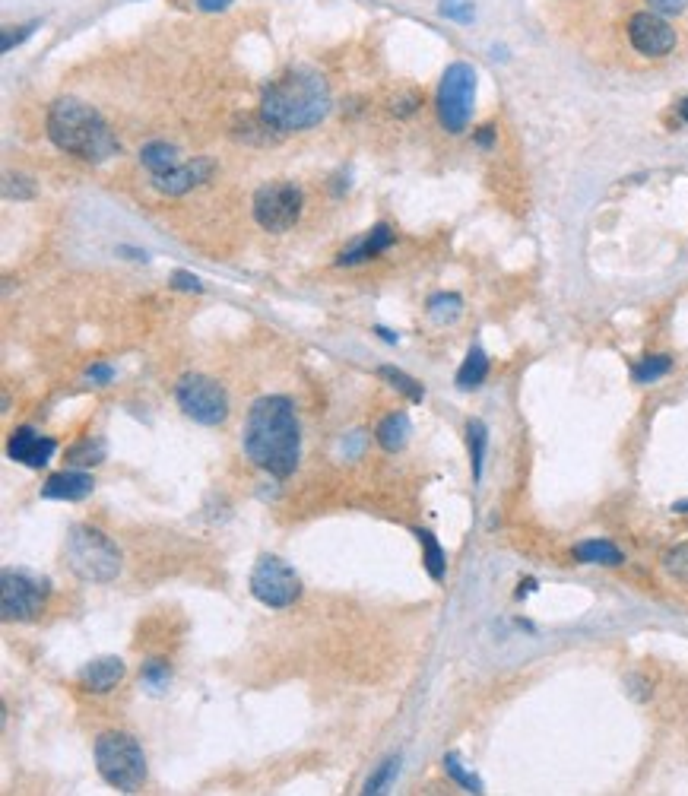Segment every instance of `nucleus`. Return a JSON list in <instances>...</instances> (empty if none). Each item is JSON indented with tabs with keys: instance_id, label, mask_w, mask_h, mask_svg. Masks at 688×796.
I'll return each mask as SVG.
<instances>
[{
	"instance_id": "nucleus-1",
	"label": "nucleus",
	"mask_w": 688,
	"mask_h": 796,
	"mask_svg": "<svg viewBox=\"0 0 688 796\" xmlns=\"http://www.w3.org/2000/svg\"><path fill=\"white\" fill-rule=\"evenodd\" d=\"M241 448L254 467L273 476H289L302 454V432L289 397H260L245 419Z\"/></svg>"
},
{
	"instance_id": "nucleus-2",
	"label": "nucleus",
	"mask_w": 688,
	"mask_h": 796,
	"mask_svg": "<svg viewBox=\"0 0 688 796\" xmlns=\"http://www.w3.org/2000/svg\"><path fill=\"white\" fill-rule=\"evenodd\" d=\"M330 111V86L318 70L292 67L280 80H273L260 99V118L273 131L292 134L321 124Z\"/></svg>"
},
{
	"instance_id": "nucleus-3",
	"label": "nucleus",
	"mask_w": 688,
	"mask_h": 796,
	"mask_svg": "<svg viewBox=\"0 0 688 796\" xmlns=\"http://www.w3.org/2000/svg\"><path fill=\"white\" fill-rule=\"evenodd\" d=\"M48 137L58 150L80 156L83 162H108L121 153L118 137L96 108L80 99H58L48 111Z\"/></svg>"
},
{
	"instance_id": "nucleus-4",
	"label": "nucleus",
	"mask_w": 688,
	"mask_h": 796,
	"mask_svg": "<svg viewBox=\"0 0 688 796\" xmlns=\"http://www.w3.org/2000/svg\"><path fill=\"white\" fill-rule=\"evenodd\" d=\"M64 559L73 575L86 584H108L121 571V549L102 530L86 524L70 527L64 543Z\"/></svg>"
},
{
	"instance_id": "nucleus-5",
	"label": "nucleus",
	"mask_w": 688,
	"mask_h": 796,
	"mask_svg": "<svg viewBox=\"0 0 688 796\" xmlns=\"http://www.w3.org/2000/svg\"><path fill=\"white\" fill-rule=\"evenodd\" d=\"M96 765L102 781L121 793H137L146 784L143 746L127 733H102L96 739Z\"/></svg>"
},
{
	"instance_id": "nucleus-6",
	"label": "nucleus",
	"mask_w": 688,
	"mask_h": 796,
	"mask_svg": "<svg viewBox=\"0 0 688 796\" xmlns=\"http://www.w3.org/2000/svg\"><path fill=\"white\" fill-rule=\"evenodd\" d=\"M476 102V70L470 64H451L438 86V121L448 134L467 131Z\"/></svg>"
},
{
	"instance_id": "nucleus-7",
	"label": "nucleus",
	"mask_w": 688,
	"mask_h": 796,
	"mask_svg": "<svg viewBox=\"0 0 688 796\" xmlns=\"http://www.w3.org/2000/svg\"><path fill=\"white\" fill-rule=\"evenodd\" d=\"M175 397L184 416L200 425H222L229 416L226 391H222V384H216L207 375H184L175 387Z\"/></svg>"
},
{
	"instance_id": "nucleus-8",
	"label": "nucleus",
	"mask_w": 688,
	"mask_h": 796,
	"mask_svg": "<svg viewBox=\"0 0 688 796\" xmlns=\"http://www.w3.org/2000/svg\"><path fill=\"white\" fill-rule=\"evenodd\" d=\"M251 594L270 609H286L302 597V581L283 559L260 555L251 571Z\"/></svg>"
},
{
	"instance_id": "nucleus-9",
	"label": "nucleus",
	"mask_w": 688,
	"mask_h": 796,
	"mask_svg": "<svg viewBox=\"0 0 688 796\" xmlns=\"http://www.w3.org/2000/svg\"><path fill=\"white\" fill-rule=\"evenodd\" d=\"M302 216V191L289 181H270L254 194V219L267 232H289Z\"/></svg>"
},
{
	"instance_id": "nucleus-10",
	"label": "nucleus",
	"mask_w": 688,
	"mask_h": 796,
	"mask_svg": "<svg viewBox=\"0 0 688 796\" xmlns=\"http://www.w3.org/2000/svg\"><path fill=\"white\" fill-rule=\"evenodd\" d=\"M48 597V587L42 581H35L23 571H4V619L7 622H29L42 613Z\"/></svg>"
},
{
	"instance_id": "nucleus-11",
	"label": "nucleus",
	"mask_w": 688,
	"mask_h": 796,
	"mask_svg": "<svg viewBox=\"0 0 688 796\" xmlns=\"http://www.w3.org/2000/svg\"><path fill=\"white\" fill-rule=\"evenodd\" d=\"M628 42L647 58H663L676 48V29L660 13H635L628 20Z\"/></svg>"
},
{
	"instance_id": "nucleus-12",
	"label": "nucleus",
	"mask_w": 688,
	"mask_h": 796,
	"mask_svg": "<svg viewBox=\"0 0 688 796\" xmlns=\"http://www.w3.org/2000/svg\"><path fill=\"white\" fill-rule=\"evenodd\" d=\"M216 172V165L213 159L207 156H197L191 162H181L178 169L172 172H165V175H156L153 184H156V191L162 194H169V197H181V194H188L194 188H200V184H207Z\"/></svg>"
},
{
	"instance_id": "nucleus-13",
	"label": "nucleus",
	"mask_w": 688,
	"mask_h": 796,
	"mask_svg": "<svg viewBox=\"0 0 688 796\" xmlns=\"http://www.w3.org/2000/svg\"><path fill=\"white\" fill-rule=\"evenodd\" d=\"M54 451H58L54 438L35 432L32 425H23V429H16L10 435V441H7V457L16 460V464H23V467H45Z\"/></svg>"
},
{
	"instance_id": "nucleus-14",
	"label": "nucleus",
	"mask_w": 688,
	"mask_h": 796,
	"mask_svg": "<svg viewBox=\"0 0 688 796\" xmlns=\"http://www.w3.org/2000/svg\"><path fill=\"white\" fill-rule=\"evenodd\" d=\"M92 489H96V479L89 473H77V470H64L48 476V483L42 486V498H58V502H80Z\"/></svg>"
},
{
	"instance_id": "nucleus-15",
	"label": "nucleus",
	"mask_w": 688,
	"mask_h": 796,
	"mask_svg": "<svg viewBox=\"0 0 688 796\" xmlns=\"http://www.w3.org/2000/svg\"><path fill=\"white\" fill-rule=\"evenodd\" d=\"M124 679V660L121 657H99L80 670V682L86 692H111Z\"/></svg>"
},
{
	"instance_id": "nucleus-16",
	"label": "nucleus",
	"mask_w": 688,
	"mask_h": 796,
	"mask_svg": "<svg viewBox=\"0 0 688 796\" xmlns=\"http://www.w3.org/2000/svg\"><path fill=\"white\" fill-rule=\"evenodd\" d=\"M390 245H394V232H390V226H384V222H378V226L371 229L365 238H359L356 245H352L349 251H343V254L337 257V264H340V267H352V264L371 261V257H378V254L387 251Z\"/></svg>"
},
{
	"instance_id": "nucleus-17",
	"label": "nucleus",
	"mask_w": 688,
	"mask_h": 796,
	"mask_svg": "<svg viewBox=\"0 0 688 796\" xmlns=\"http://www.w3.org/2000/svg\"><path fill=\"white\" fill-rule=\"evenodd\" d=\"M409 435H413V425H409V416L406 413H390L381 425H378V444L384 451H403Z\"/></svg>"
},
{
	"instance_id": "nucleus-18",
	"label": "nucleus",
	"mask_w": 688,
	"mask_h": 796,
	"mask_svg": "<svg viewBox=\"0 0 688 796\" xmlns=\"http://www.w3.org/2000/svg\"><path fill=\"white\" fill-rule=\"evenodd\" d=\"M140 162L153 172V178H156V175H165V172H172V169H178V165H181L175 146H172V143H162V140L146 143L143 150H140Z\"/></svg>"
},
{
	"instance_id": "nucleus-19",
	"label": "nucleus",
	"mask_w": 688,
	"mask_h": 796,
	"mask_svg": "<svg viewBox=\"0 0 688 796\" xmlns=\"http://www.w3.org/2000/svg\"><path fill=\"white\" fill-rule=\"evenodd\" d=\"M486 375H489V356L482 353L479 346H473L467 353V359H463L460 372H457V387H460V391H473V387H479L482 381H486Z\"/></svg>"
},
{
	"instance_id": "nucleus-20",
	"label": "nucleus",
	"mask_w": 688,
	"mask_h": 796,
	"mask_svg": "<svg viewBox=\"0 0 688 796\" xmlns=\"http://www.w3.org/2000/svg\"><path fill=\"white\" fill-rule=\"evenodd\" d=\"M574 555L584 565H622V552L606 540H587L581 546H574Z\"/></svg>"
},
{
	"instance_id": "nucleus-21",
	"label": "nucleus",
	"mask_w": 688,
	"mask_h": 796,
	"mask_svg": "<svg viewBox=\"0 0 688 796\" xmlns=\"http://www.w3.org/2000/svg\"><path fill=\"white\" fill-rule=\"evenodd\" d=\"M422 543V552H425V571L432 575V581H444V568H448V559H444V549L438 546V540L429 533V530H413Z\"/></svg>"
},
{
	"instance_id": "nucleus-22",
	"label": "nucleus",
	"mask_w": 688,
	"mask_h": 796,
	"mask_svg": "<svg viewBox=\"0 0 688 796\" xmlns=\"http://www.w3.org/2000/svg\"><path fill=\"white\" fill-rule=\"evenodd\" d=\"M467 441H470V457H473V476L482 479V464H486V448H489V429H486V422L470 419V425H467Z\"/></svg>"
},
{
	"instance_id": "nucleus-23",
	"label": "nucleus",
	"mask_w": 688,
	"mask_h": 796,
	"mask_svg": "<svg viewBox=\"0 0 688 796\" xmlns=\"http://www.w3.org/2000/svg\"><path fill=\"white\" fill-rule=\"evenodd\" d=\"M460 311H463V302L454 292H438L429 299V318L435 324H454L460 318Z\"/></svg>"
},
{
	"instance_id": "nucleus-24",
	"label": "nucleus",
	"mask_w": 688,
	"mask_h": 796,
	"mask_svg": "<svg viewBox=\"0 0 688 796\" xmlns=\"http://www.w3.org/2000/svg\"><path fill=\"white\" fill-rule=\"evenodd\" d=\"M669 368H673V359H669V356H647V359H641L635 368H631V375H635L638 384H650V381L663 378Z\"/></svg>"
},
{
	"instance_id": "nucleus-25",
	"label": "nucleus",
	"mask_w": 688,
	"mask_h": 796,
	"mask_svg": "<svg viewBox=\"0 0 688 796\" xmlns=\"http://www.w3.org/2000/svg\"><path fill=\"white\" fill-rule=\"evenodd\" d=\"M397 771H400V758L397 755L384 758V762L378 765V771L365 781V793H387V787L394 784Z\"/></svg>"
},
{
	"instance_id": "nucleus-26",
	"label": "nucleus",
	"mask_w": 688,
	"mask_h": 796,
	"mask_svg": "<svg viewBox=\"0 0 688 796\" xmlns=\"http://www.w3.org/2000/svg\"><path fill=\"white\" fill-rule=\"evenodd\" d=\"M378 375L384 378V381H390V387H397L400 394H406L409 400H422L425 397V391H422V384L419 381H413L409 375H403L400 368H390V365H384V368H378Z\"/></svg>"
},
{
	"instance_id": "nucleus-27",
	"label": "nucleus",
	"mask_w": 688,
	"mask_h": 796,
	"mask_svg": "<svg viewBox=\"0 0 688 796\" xmlns=\"http://www.w3.org/2000/svg\"><path fill=\"white\" fill-rule=\"evenodd\" d=\"M444 771H448V774L454 777V781H457L463 790H470V793H482V781H479L476 774H470L467 768L460 765V758H457L454 752H451V755H444Z\"/></svg>"
},
{
	"instance_id": "nucleus-28",
	"label": "nucleus",
	"mask_w": 688,
	"mask_h": 796,
	"mask_svg": "<svg viewBox=\"0 0 688 796\" xmlns=\"http://www.w3.org/2000/svg\"><path fill=\"white\" fill-rule=\"evenodd\" d=\"M169 679H172V670L165 660H150L143 666V682L150 686V692H162L165 686H169Z\"/></svg>"
},
{
	"instance_id": "nucleus-29",
	"label": "nucleus",
	"mask_w": 688,
	"mask_h": 796,
	"mask_svg": "<svg viewBox=\"0 0 688 796\" xmlns=\"http://www.w3.org/2000/svg\"><path fill=\"white\" fill-rule=\"evenodd\" d=\"M102 454H105L102 441H96V444H92V441H83V444H77V448L70 451V464H80V467L99 464Z\"/></svg>"
},
{
	"instance_id": "nucleus-30",
	"label": "nucleus",
	"mask_w": 688,
	"mask_h": 796,
	"mask_svg": "<svg viewBox=\"0 0 688 796\" xmlns=\"http://www.w3.org/2000/svg\"><path fill=\"white\" fill-rule=\"evenodd\" d=\"M441 13L448 16V20L470 23L473 20V0H441Z\"/></svg>"
},
{
	"instance_id": "nucleus-31",
	"label": "nucleus",
	"mask_w": 688,
	"mask_h": 796,
	"mask_svg": "<svg viewBox=\"0 0 688 796\" xmlns=\"http://www.w3.org/2000/svg\"><path fill=\"white\" fill-rule=\"evenodd\" d=\"M35 29H39V23H26V26H20V29H4V42H0V48H4V51H13V45L26 42Z\"/></svg>"
},
{
	"instance_id": "nucleus-32",
	"label": "nucleus",
	"mask_w": 688,
	"mask_h": 796,
	"mask_svg": "<svg viewBox=\"0 0 688 796\" xmlns=\"http://www.w3.org/2000/svg\"><path fill=\"white\" fill-rule=\"evenodd\" d=\"M172 286L181 289V292H203V283L197 280L194 273H188V270H175L172 273Z\"/></svg>"
},
{
	"instance_id": "nucleus-33",
	"label": "nucleus",
	"mask_w": 688,
	"mask_h": 796,
	"mask_svg": "<svg viewBox=\"0 0 688 796\" xmlns=\"http://www.w3.org/2000/svg\"><path fill=\"white\" fill-rule=\"evenodd\" d=\"M647 4L660 16H679L688 7V0H647Z\"/></svg>"
},
{
	"instance_id": "nucleus-34",
	"label": "nucleus",
	"mask_w": 688,
	"mask_h": 796,
	"mask_svg": "<svg viewBox=\"0 0 688 796\" xmlns=\"http://www.w3.org/2000/svg\"><path fill=\"white\" fill-rule=\"evenodd\" d=\"M86 378H89L92 384H108L111 378H115V372H111L108 365H92L89 372H86Z\"/></svg>"
},
{
	"instance_id": "nucleus-35",
	"label": "nucleus",
	"mask_w": 688,
	"mask_h": 796,
	"mask_svg": "<svg viewBox=\"0 0 688 796\" xmlns=\"http://www.w3.org/2000/svg\"><path fill=\"white\" fill-rule=\"evenodd\" d=\"M666 565L673 568V571H685V568H688V546H682V549H676V552H669V555H666Z\"/></svg>"
},
{
	"instance_id": "nucleus-36",
	"label": "nucleus",
	"mask_w": 688,
	"mask_h": 796,
	"mask_svg": "<svg viewBox=\"0 0 688 796\" xmlns=\"http://www.w3.org/2000/svg\"><path fill=\"white\" fill-rule=\"evenodd\" d=\"M235 4V0H197V7L203 13H222V10H229Z\"/></svg>"
},
{
	"instance_id": "nucleus-37",
	"label": "nucleus",
	"mask_w": 688,
	"mask_h": 796,
	"mask_svg": "<svg viewBox=\"0 0 688 796\" xmlns=\"http://www.w3.org/2000/svg\"><path fill=\"white\" fill-rule=\"evenodd\" d=\"M20 178H7V197H32V184H16Z\"/></svg>"
},
{
	"instance_id": "nucleus-38",
	"label": "nucleus",
	"mask_w": 688,
	"mask_h": 796,
	"mask_svg": "<svg viewBox=\"0 0 688 796\" xmlns=\"http://www.w3.org/2000/svg\"><path fill=\"white\" fill-rule=\"evenodd\" d=\"M476 143L482 146V150H489V146L495 143V127H492V124H486V127H482V131L476 134Z\"/></svg>"
},
{
	"instance_id": "nucleus-39",
	"label": "nucleus",
	"mask_w": 688,
	"mask_h": 796,
	"mask_svg": "<svg viewBox=\"0 0 688 796\" xmlns=\"http://www.w3.org/2000/svg\"><path fill=\"white\" fill-rule=\"evenodd\" d=\"M118 254H130V261H146V251H134V248H118Z\"/></svg>"
},
{
	"instance_id": "nucleus-40",
	"label": "nucleus",
	"mask_w": 688,
	"mask_h": 796,
	"mask_svg": "<svg viewBox=\"0 0 688 796\" xmlns=\"http://www.w3.org/2000/svg\"><path fill=\"white\" fill-rule=\"evenodd\" d=\"M375 333H378V337H381L384 343H397V340H400V337H397V333H390L387 327H378Z\"/></svg>"
},
{
	"instance_id": "nucleus-41",
	"label": "nucleus",
	"mask_w": 688,
	"mask_h": 796,
	"mask_svg": "<svg viewBox=\"0 0 688 796\" xmlns=\"http://www.w3.org/2000/svg\"><path fill=\"white\" fill-rule=\"evenodd\" d=\"M679 115H682V121L688 124V99H682V102H679Z\"/></svg>"
},
{
	"instance_id": "nucleus-42",
	"label": "nucleus",
	"mask_w": 688,
	"mask_h": 796,
	"mask_svg": "<svg viewBox=\"0 0 688 796\" xmlns=\"http://www.w3.org/2000/svg\"><path fill=\"white\" fill-rule=\"evenodd\" d=\"M676 511H688V502H679V505H676Z\"/></svg>"
}]
</instances>
